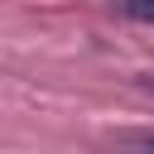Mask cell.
I'll use <instances>...</instances> for the list:
<instances>
[{
  "label": "cell",
  "instance_id": "obj_1",
  "mask_svg": "<svg viewBox=\"0 0 154 154\" xmlns=\"http://www.w3.org/2000/svg\"><path fill=\"white\" fill-rule=\"evenodd\" d=\"M116 154H154V130H120L111 140Z\"/></svg>",
  "mask_w": 154,
  "mask_h": 154
},
{
  "label": "cell",
  "instance_id": "obj_3",
  "mask_svg": "<svg viewBox=\"0 0 154 154\" xmlns=\"http://www.w3.org/2000/svg\"><path fill=\"white\" fill-rule=\"evenodd\" d=\"M144 87H149V91H154V72H149V77H144Z\"/></svg>",
  "mask_w": 154,
  "mask_h": 154
},
{
  "label": "cell",
  "instance_id": "obj_2",
  "mask_svg": "<svg viewBox=\"0 0 154 154\" xmlns=\"http://www.w3.org/2000/svg\"><path fill=\"white\" fill-rule=\"evenodd\" d=\"M116 10L135 24H154V0H116Z\"/></svg>",
  "mask_w": 154,
  "mask_h": 154
}]
</instances>
